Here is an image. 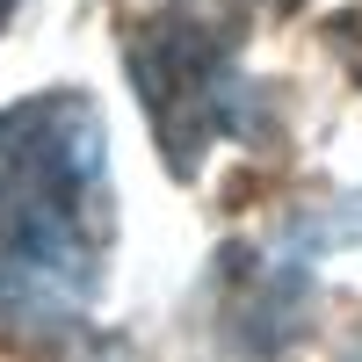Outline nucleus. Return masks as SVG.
I'll return each instance as SVG.
<instances>
[{
  "label": "nucleus",
  "instance_id": "1",
  "mask_svg": "<svg viewBox=\"0 0 362 362\" xmlns=\"http://www.w3.org/2000/svg\"><path fill=\"white\" fill-rule=\"evenodd\" d=\"M116 210L109 145L87 95L0 109V341H58L95 319Z\"/></svg>",
  "mask_w": 362,
  "mask_h": 362
},
{
  "label": "nucleus",
  "instance_id": "2",
  "mask_svg": "<svg viewBox=\"0 0 362 362\" xmlns=\"http://www.w3.org/2000/svg\"><path fill=\"white\" fill-rule=\"evenodd\" d=\"M124 66L174 174H196L218 138H254V80L239 73V29L225 0H174L145 15L124 44Z\"/></svg>",
  "mask_w": 362,
  "mask_h": 362
},
{
  "label": "nucleus",
  "instance_id": "3",
  "mask_svg": "<svg viewBox=\"0 0 362 362\" xmlns=\"http://www.w3.org/2000/svg\"><path fill=\"white\" fill-rule=\"evenodd\" d=\"M334 44H341V58L355 66V80H362V8H348V15H334Z\"/></svg>",
  "mask_w": 362,
  "mask_h": 362
},
{
  "label": "nucleus",
  "instance_id": "4",
  "mask_svg": "<svg viewBox=\"0 0 362 362\" xmlns=\"http://www.w3.org/2000/svg\"><path fill=\"white\" fill-rule=\"evenodd\" d=\"M254 8H297V0H254Z\"/></svg>",
  "mask_w": 362,
  "mask_h": 362
},
{
  "label": "nucleus",
  "instance_id": "5",
  "mask_svg": "<svg viewBox=\"0 0 362 362\" xmlns=\"http://www.w3.org/2000/svg\"><path fill=\"white\" fill-rule=\"evenodd\" d=\"M8 15H15V0H0V29H8Z\"/></svg>",
  "mask_w": 362,
  "mask_h": 362
}]
</instances>
